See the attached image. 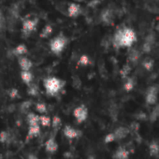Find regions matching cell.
<instances>
[{"label": "cell", "instance_id": "cell-3", "mask_svg": "<svg viewBox=\"0 0 159 159\" xmlns=\"http://www.w3.org/2000/svg\"><path fill=\"white\" fill-rule=\"evenodd\" d=\"M137 40V37L135 32L128 27L122 28V36H121V48L131 47L132 44Z\"/></svg>", "mask_w": 159, "mask_h": 159}, {"label": "cell", "instance_id": "cell-29", "mask_svg": "<svg viewBox=\"0 0 159 159\" xmlns=\"http://www.w3.org/2000/svg\"><path fill=\"white\" fill-rule=\"evenodd\" d=\"M89 63H90V59H89L88 55H86V54L82 55L79 59V65H81V66H85L89 65Z\"/></svg>", "mask_w": 159, "mask_h": 159}, {"label": "cell", "instance_id": "cell-23", "mask_svg": "<svg viewBox=\"0 0 159 159\" xmlns=\"http://www.w3.org/2000/svg\"><path fill=\"white\" fill-rule=\"evenodd\" d=\"M142 66L143 67L147 70V71H151L152 68H153V66H154V61L152 59V58H146L144 59V61L142 62Z\"/></svg>", "mask_w": 159, "mask_h": 159}, {"label": "cell", "instance_id": "cell-31", "mask_svg": "<svg viewBox=\"0 0 159 159\" xmlns=\"http://www.w3.org/2000/svg\"><path fill=\"white\" fill-rule=\"evenodd\" d=\"M36 111L39 113H46L47 112V106L44 103H38L36 104Z\"/></svg>", "mask_w": 159, "mask_h": 159}, {"label": "cell", "instance_id": "cell-4", "mask_svg": "<svg viewBox=\"0 0 159 159\" xmlns=\"http://www.w3.org/2000/svg\"><path fill=\"white\" fill-rule=\"evenodd\" d=\"M39 24V19L34 18V19H26L23 22V27H22V32L25 37L30 36L36 29Z\"/></svg>", "mask_w": 159, "mask_h": 159}, {"label": "cell", "instance_id": "cell-26", "mask_svg": "<svg viewBox=\"0 0 159 159\" xmlns=\"http://www.w3.org/2000/svg\"><path fill=\"white\" fill-rule=\"evenodd\" d=\"M39 123L43 126H50L52 121H51L50 117H48L46 115H41V116H39Z\"/></svg>", "mask_w": 159, "mask_h": 159}, {"label": "cell", "instance_id": "cell-17", "mask_svg": "<svg viewBox=\"0 0 159 159\" xmlns=\"http://www.w3.org/2000/svg\"><path fill=\"white\" fill-rule=\"evenodd\" d=\"M40 133V127L39 125H32L29 126L28 133H27V139H32L35 137H38Z\"/></svg>", "mask_w": 159, "mask_h": 159}, {"label": "cell", "instance_id": "cell-8", "mask_svg": "<svg viewBox=\"0 0 159 159\" xmlns=\"http://www.w3.org/2000/svg\"><path fill=\"white\" fill-rule=\"evenodd\" d=\"M100 17H101V21H102L105 25H112L113 22H114L113 12H112L111 10H109V9L104 10V11L101 12Z\"/></svg>", "mask_w": 159, "mask_h": 159}, {"label": "cell", "instance_id": "cell-24", "mask_svg": "<svg viewBox=\"0 0 159 159\" xmlns=\"http://www.w3.org/2000/svg\"><path fill=\"white\" fill-rule=\"evenodd\" d=\"M27 93L29 96H32V97H36L39 93V87L37 84H31L28 85V89H27Z\"/></svg>", "mask_w": 159, "mask_h": 159}, {"label": "cell", "instance_id": "cell-15", "mask_svg": "<svg viewBox=\"0 0 159 159\" xmlns=\"http://www.w3.org/2000/svg\"><path fill=\"white\" fill-rule=\"evenodd\" d=\"M12 52H13V54L15 56H17L19 58V57H22V56H25V54L27 53V48H26V46L25 44H20L13 50Z\"/></svg>", "mask_w": 159, "mask_h": 159}, {"label": "cell", "instance_id": "cell-12", "mask_svg": "<svg viewBox=\"0 0 159 159\" xmlns=\"http://www.w3.org/2000/svg\"><path fill=\"white\" fill-rule=\"evenodd\" d=\"M129 152L126 150L125 146H120L114 152L113 158L114 159H128L129 157Z\"/></svg>", "mask_w": 159, "mask_h": 159}, {"label": "cell", "instance_id": "cell-36", "mask_svg": "<svg viewBox=\"0 0 159 159\" xmlns=\"http://www.w3.org/2000/svg\"><path fill=\"white\" fill-rule=\"evenodd\" d=\"M114 140H115V138H114L113 133L108 134V135L105 137V139H104V141H105L106 143H111V142H112V141H114Z\"/></svg>", "mask_w": 159, "mask_h": 159}, {"label": "cell", "instance_id": "cell-2", "mask_svg": "<svg viewBox=\"0 0 159 159\" xmlns=\"http://www.w3.org/2000/svg\"><path fill=\"white\" fill-rule=\"evenodd\" d=\"M66 44H67V39L63 34H59L58 36H56L54 39L51 40L50 49L52 53L58 55L64 51Z\"/></svg>", "mask_w": 159, "mask_h": 159}, {"label": "cell", "instance_id": "cell-13", "mask_svg": "<svg viewBox=\"0 0 159 159\" xmlns=\"http://www.w3.org/2000/svg\"><path fill=\"white\" fill-rule=\"evenodd\" d=\"M45 149H46V151H47L48 152L53 153V152H55L57 151V149H58V144H57V142L55 141L54 139L50 138V139L46 141V143H45Z\"/></svg>", "mask_w": 159, "mask_h": 159}, {"label": "cell", "instance_id": "cell-35", "mask_svg": "<svg viewBox=\"0 0 159 159\" xmlns=\"http://www.w3.org/2000/svg\"><path fill=\"white\" fill-rule=\"evenodd\" d=\"M9 139V134L8 132L6 131H2V132H0V142H2V143H5Z\"/></svg>", "mask_w": 159, "mask_h": 159}, {"label": "cell", "instance_id": "cell-27", "mask_svg": "<svg viewBox=\"0 0 159 159\" xmlns=\"http://www.w3.org/2000/svg\"><path fill=\"white\" fill-rule=\"evenodd\" d=\"M6 29V19L4 17V14L0 9V32H3Z\"/></svg>", "mask_w": 159, "mask_h": 159}, {"label": "cell", "instance_id": "cell-32", "mask_svg": "<svg viewBox=\"0 0 159 159\" xmlns=\"http://www.w3.org/2000/svg\"><path fill=\"white\" fill-rule=\"evenodd\" d=\"M139 124L138 123V122H133L131 125H130V129H129V132L131 131L132 133H134V134H138V132H139Z\"/></svg>", "mask_w": 159, "mask_h": 159}, {"label": "cell", "instance_id": "cell-21", "mask_svg": "<svg viewBox=\"0 0 159 159\" xmlns=\"http://www.w3.org/2000/svg\"><path fill=\"white\" fill-rule=\"evenodd\" d=\"M52 25H46L42 28V30H41V32H40V38H42V39L49 38V37L52 35Z\"/></svg>", "mask_w": 159, "mask_h": 159}, {"label": "cell", "instance_id": "cell-37", "mask_svg": "<svg viewBox=\"0 0 159 159\" xmlns=\"http://www.w3.org/2000/svg\"><path fill=\"white\" fill-rule=\"evenodd\" d=\"M9 96H10L12 99L17 98L19 97V91H18L17 89H11V90H10V92H9Z\"/></svg>", "mask_w": 159, "mask_h": 159}, {"label": "cell", "instance_id": "cell-16", "mask_svg": "<svg viewBox=\"0 0 159 159\" xmlns=\"http://www.w3.org/2000/svg\"><path fill=\"white\" fill-rule=\"evenodd\" d=\"M150 154L153 157L159 155V143L157 141H152L149 145Z\"/></svg>", "mask_w": 159, "mask_h": 159}, {"label": "cell", "instance_id": "cell-19", "mask_svg": "<svg viewBox=\"0 0 159 159\" xmlns=\"http://www.w3.org/2000/svg\"><path fill=\"white\" fill-rule=\"evenodd\" d=\"M140 57V52L136 50V49H132L130 52H129V54H128V60L131 62V63H137L139 61Z\"/></svg>", "mask_w": 159, "mask_h": 159}, {"label": "cell", "instance_id": "cell-38", "mask_svg": "<svg viewBox=\"0 0 159 159\" xmlns=\"http://www.w3.org/2000/svg\"><path fill=\"white\" fill-rule=\"evenodd\" d=\"M28 159H38V157L35 156V155H33V154H30V155L28 156Z\"/></svg>", "mask_w": 159, "mask_h": 159}, {"label": "cell", "instance_id": "cell-20", "mask_svg": "<svg viewBox=\"0 0 159 159\" xmlns=\"http://www.w3.org/2000/svg\"><path fill=\"white\" fill-rule=\"evenodd\" d=\"M136 85V81L134 78H127L126 81L124 84V89L126 91V92H130L134 89Z\"/></svg>", "mask_w": 159, "mask_h": 159}, {"label": "cell", "instance_id": "cell-5", "mask_svg": "<svg viewBox=\"0 0 159 159\" xmlns=\"http://www.w3.org/2000/svg\"><path fill=\"white\" fill-rule=\"evenodd\" d=\"M158 92H159V90L156 86H154V85L150 86L146 92V97H145L146 103L149 105H155L157 102Z\"/></svg>", "mask_w": 159, "mask_h": 159}, {"label": "cell", "instance_id": "cell-25", "mask_svg": "<svg viewBox=\"0 0 159 159\" xmlns=\"http://www.w3.org/2000/svg\"><path fill=\"white\" fill-rule=\"evenodd\" d=\"M130 72H131V66H130L128 64L125 65V66L121 68V70H120V74H121V76H122L123 78H126V77L129 75Z\"/></svg>", "mask_w": 159, "mask_h": 159}, {"label": "cell", "instance_id": "cell-34", "mask_svg": "<svg viewBox=\"0 0 159 159\" xmlns=\"http://www.w3.org/2000/svg\"><path fill=\"white\" fill-rule=\"evenodd\" d=\"M152 49V45L147 43V42H144L143 45H142V52H145V53H149Z\"/></svg>", "mask_w": 159, "mask_h": 159}, {"label": "cell", "instance_id": "cell-11", "mask_svg": "<svg viewBox=\"0 0 159 159\" xmlns=\"http://www.w3.org/2000/svg\"><path fill=\"white\" fill-rule=\"evenodd\" d=\"M129 133H130L129 128L125 127V126H120V127L115 129V131L113 132V135H114L115 140H120V139H123L126 138V136Z\"/></svg>", "mask_w": 159, "mask_h": 159}, {"label": "cell", "instance_id": "cell-9", "mask_svg": "<svg viewBox=\"0 0 159 159\" xmlns=\"http://www.w3.org/2000/svg\"><path fill=\"white\" fill-rule=\"evenodd\" d=\"M64 135L69 139H76L78 137L81 136V131H79L77 129H74L73 127L69 126V125H66L65 126L64 128Z\"/></svg>", "mask_w": 159, "mask_h": 159}, {"label": "cell", "instance_id": "cell-10", "mask_svg": "<svg viewBox=\"0 0 159 159\" xmlns=\"http://www.w3.org/2000/svg\"><path fill=\"white\" fill-rule=\"evenodd\" d=\"M18 63H19V66L21 67L22 71H30V69H31V67L33 66L31 60L28 59L25 56L19 57L18 58Z\"/></svg>", "mask_w": 159, "mask_h": 159}, {"label": "cell", "instance_id": "cell-6", "mask_svg": "<svg viewBox=\"0 0 159 159\" xmlns=\"http://www.w3.org/2000/svg\"><path fill=\"white\" fill-rule=\"evenodd\" d=\"M82 14V7L77 3H68L66 6V16L77 18Z\"/></svg>", "mask_w": 159, "mask_h": 159}, {"label": "cell", "instance_id": "cell-22", "mask_svg": "<svg viewBox=\"0 0 159 159\" xmlns=\"http://www.w3.org/2000/svg\"><path fill=\"white\" fill-rule=\"evenodd\" d=\"M158 117H159V104L154 106V108L152 109V111L149 115V119L152 123H153L158 119Z\"/></svg>", "mask_w": 159, "mask_h": 159}, {"label": "cell", "instance_id": "cell-28", "mask_svg": "<svg viewBox=\"0 0 159 159\" xmlns=\"http://www.w3.org/2000/svg\"><path fill=\"white\" fill-rule=\"evenodd\" d=\"M52 127L54 129H59L61 127V125H62V122H61V119L58 117V116H54L52 120Z\"/></svg>", "mask_w": 159, "mask_h": 159}, {"label": "cell", "instance_id": "cell-40", "mask_svg": "<svg viewBox=\"0 0 159 159\" xmlns=\"http://www.w3.org/2000/svg\"><path fill=\"white\" fill-rule=\"evenodd\" d=\"M48 159H51V158H48Z\"/></svg>", "mask_w": 159, "mask_h": 159}, {"label": "cell", "instance_id": "cell-1", "mask_svg": "<svg viewBox=\"0 0 159 159\" xmlns=\"http://www.w3.org/2000/svg\"><path fill=\"white\" fill-rule=\"evenodd\" d=\"M43 84H44V87L46 89L47 94L50 96L57 95L64 85L63 82H61L59 79L55 77H50V78L45 79Z\"/></svg>", "mask_w": 159, "mask_h": 159}, {"label": "cell", "instance_id": "cell-30", "mask_svg": "<svg viewBox=\"0 0 159 159\" xmlns=\"http://www.w3.org/2000/svg\"><path fill=\"white\" fill-rule=\"evenodd\" d=\"M31 105H32V101H31V100H25V101H24V102L21 104L20 109H21L22 111L25 112V111H27L31 108Z\"/></svg>", "mask_w": 159, "mask_h": 159}, {"label": "cell", "instance_id": "cell-39", "mask_svg": "<svg viewBox=\"0 0 159 159\" xmlns=\"http://www.w3.org/2000/svg\"><path fill=\"white\" fill-rule=\"evenodd\" d=\"M75 1H77V2H82V1H84V0H75Z\"/></svg>", "mask_w": 159, "mask_h": 159}, {"label": "cell", "instance_id": "cell-14", "mask_svg": "<svg viewBox=\"0 0 159 159\" xmlns=\"http://www.w3.org/2000/svg\"><path fill=\"white\" fill-rule=\"evenodd\" d=\"M21 78H22V81L26 84L27 85L31 84L33 80H34V76L30 71H22L21 72Z\"/></svg>", "mask_w": 159, "mask_h": 159}, {"label": "cell", "instance_id": "cell-33", "mask_svg": "<svg viewBox=\"0 0 159 159\" xmlns=\"http://www.w3.org/2000/svg\"><path fill=\"white\" fill-rule=\"evenodd\" d=\"M145 42H147V43L153 46V44L155 43V36L153 34H149L145 39Z\"/></svg>", "mask_w": 159, "mask_h": 159}, {"label": "cell", "instance_id": "cell-18", "mask_svg": "<svg viewBox=\"0 0 159 159\" xmlns=\"http://www.w3.org/2000/svg\"><path fill=\"white\" fill-rule=\"evenodd\" d=\"M27 123L29 125V126H32V125H39V116L33 113V112H30L28 115H27Z\"/></svg>", "mask_w": 159, "mask_h": 159}, {"label": "cell", "instance_id": "cell-7", "mask_svg": "<svg viewBox=\"0 0 159 159\" xmlns=\"http://www.w3.org/2000/svg\"><path fill=\"white\" fill-rule=\"evenodd\" d=\"M73 115L76 118V120L78 121V123H83L86 120V118L88 116V111H87L86 107L84 105L79 106L74 110Z\"/></svg>", "mask_w": 159, "mask_h": 159}]
</instances>
